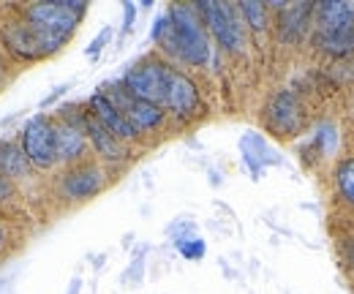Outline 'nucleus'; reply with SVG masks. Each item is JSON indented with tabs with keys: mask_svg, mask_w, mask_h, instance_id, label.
<instances>
[{
	"mask_svg": "<svg viewBox=\"0 0 354 294\" xmlns=\"http://www.w3.org/2000/svg\"><path fill=\"white\" fill-rule=\"evenodd\" d=\"M55 136H57V156H60V164H80L85 161L88 156V134H85V107H63L55 118Z\"/></svg>",
	"mask_w": 354,
	"mask_h": 294,
	"instance_id": "5",
	"label": "nucleus"
},
{
	"mask_svg": "<svg viewBox=\"0 0 354 294\" xmlns=\"http://www.w3.org/2000/svg\"><path fill=\"white\" fill-rule=\"evenodd\" d=\"M85 3H74V0H55V3H30L25 8H19V17L30 25V30L36 33L39 46L44 52V57L60 52L68 39L74 36L77 25L85 17Z\"/></svg>",
	"mask_w": 354,
	"mask_h": 294,
	"instance_id": "2",
	"label": "nucleus"
},
{
	"mask_svg": "<svg viewBox=\"0 0 354 294\" xmlns=\"http://www.w3.org/2000/svg\"><path fill=\"white\" fill-rule=\"evenodd\" d=\"M167 71H169V60H164L161 55H145L133 63L131 68L123 74V87L139 101H150L164 107V95H167Z\"/></svg>",
	"mask_w": 354,
	"mask_h": 294,
	"instance_id": "4",
	"label": "nucleus"
},
{
	"mask_svg": "<svg viewBox=\"0 0 354 294\" xmlns=\"http://www.w3.org/2000/svg\"><path fill=\"white\" fill-rule=\"evenodd\" d=\"M265 123L275 136L292 139L306 126V109L292 90H278L265 107Z\"/></svg>",
	"mask_w": 354,
	"mask_h": 294,
	"instance_id": "9",
	"label": "nucleus"
},
{
	"mask_svg": "<svg viewBox=\"0 0 354 294\" xmlns=\"http://www.w3.org/2000/svg\"><path fill=\"white\" fill-rule=\"evenodd\" d=\"M30 172L33 167H30L28 156L22 153V147L11 139H0V174L17 185V183L30 180Z\"/></svg>",
	"mask_w": 354,
	"mask_h": 294,
	"instance_id": "16",
	"label": "nucleus"
},
{
	"mask_svg": "<svg viewBox=\"0 0 354 294\" xmlns=\"http://www.w3.org/2000/svg\"><path fill=\"white\" fill-rule=\"evenodd\" d=\"M349 261L354 264V243H352V248H349Z\"/></svg>",
	"mask_w": 354,
	"mask_h": 294,
	"instance_id": "26",
	"label": "nucleus"
},
{
	"mask_svg": "<svg viewBox=\"0 0 354 294\" xmlns=\"http://www.w3.org/2000/svg\"><path fill=\"white\" fill-rule=\"evenodd\" d=\"M85 134H88L90 147L95 150V156H98L104 164H123V161L131 156V153H129V145L120 142L112 131H106V128L101 126V123L88 112V107H85Z\"/></svg>",
	"mask_w": 354,
	"mask_h": 294,
	"instance_id": "11",
	"label": "nucleus"
},
{
	"mask_svg": "<svg viewBox=\"0 0 354 294\" xmlns=\"http://www.w3.org/2000/svg\"><path fill=\"white\" fill-rule=\"evenodd\" d=\"M3 80H6V71H3V63H0V84H3Z\"/></svg>",
	"mask_w": 354,
	"mask_h": 294,
	"instance_id": "25",
	"label": "nucleus"
},
{
	"mask_svg": "<svg viewBox=\"0 0 354 294\" xmlns=\"http://www.w3.org/2000/svg\"><path fill=\"white\" fill-rule=\"evenodd\" d=\"M196 11L213 36V42L229 55H240L248 46V28L234 3H216V0H202L196 3Z\"/></svg>",
	"mask_w": 354,
	"mask_h": 294,
	"instance_id": "3",
	"label": "nucleus"
},
{
	"mask_svg": "<svg viewBox=\"0 0 354 294\" xmlns=\"http://www.w3.org/2000/svg\"><path fill=\"white\" fill-rule=\"evenodd\" d=\"M17 199V185L0 174V205H11Z\"/></svg>",
	"mask_w": 354,
	"mask_h": 294,
	"instance_id": "21",
	"label": "nucleus"
},
{
	"mask_svg": "<svg viewBox=\"0 0 354 294\" xmlns=\"http://www.w3.org/2000/svg\"><path fill=\"white\" fill-rule=\"evenodd\" d=\"M313 25H316V33H333V30L349 28L354 25V3H344V0L319 3L313 8Z\"/></svg>",
	"mask_w": 354,
	"mask_h": 294,
	"instance_id": "15",
	"label": "nucleus"
},
{
	"mask_svg": "<svg viewBox=\"0 0 354 294\" xmlns=\"http://www.w3.org/2000/svg\"><path fill=\"white\" fill-rule=\"evenodd\" d=\"M0 39L6 44V49H8L14 57H19V60H44V52H41V46H39L36 33L30 30V25H28L22 17L6 22L3 30H0Z\"/></svg>",
	"mask_w": 354,
	"mask_h": 294,
	"instance_id": "13",
	"label": "nucleus"
},
{
	"mask_svg": "<svg viewBox=\"0 0 354 294\" xmlns=\"http://www.w3.org/2000/svg\"><path fill=\"white\" fill-rule=\"evenodd\" d=\"M333 180H335V194H338V199H341L346 208H354V156L352 158L338 161V167L333 172Z\"/></svg>",
	"mask_w": 354,
	"mask_h": 294,
	"instance_id": "18",
	"label": "nucleus"
},
{
	"mask_svg": "<svg viewBox=\"0 0 354 294\" xmlns=\"http://www.w3.org/2000/svg\"><path fill=\"white\" fill-rule=\"evenodd\" d=\"M88 112L101 123V126L106 128V131H112L120 142H126V145H131V142H136L139 139V134L133 131V126L126 120V115L98 90V93H93L88 98Z\"/></svg>",
	"mask_w": 354,
	"mask_h": 294,
	"instance_id": "12",
	"label": "nucleus"
},
{
	"mask_svg": "<svg viewBox=\"0 0 354 294\" xmlns=\"http://www.w3.org/2000/svg\"><path fill=\"white\" fill-rule=\"evenodd\" d=\"M106 39H109V30H104V33H101V36H98V39L93 42V46H90V49H88L90 55H98V52H101V46L106 44Z\"/></svg>",
	"mask_w": 354,
	"mask_h": 294,
	"instance_id": "22",
	"label": "nucleus"
},
{
	"mask_svg": "<svg viewBox=\"0 0 354 294\" xmlns=\"http://www.w3.org/2000/svg\"><path fill=\"white\" fill-rule=\"evenodd\" d=\"M177 248H180V253H183L185 259H202V256H205V243H202L199 237H194V240H180Z\"/></svg>",
	"mask_w": 354,
	"mask_h": 294,
	"instance_id": "20",
	"label": "nucleus"
},
{
	"mask_svg": "<svg viewBox=\"0 0 354 294\" xmlns=\"http://www.w3.org/2000/svg\"><path fill=\"white\" fill-rule=\"evenodd\" d=\"M313 3H286L278 14V36L281 42L297 44L306 33H308L310 17H313Z\"/></svg>",
	"mask_w": 354,
	"mask_h": 294,
	"instance_id": "14",
	"label": "nucleus"
},
{
	"mask_svg": "<svg viewBox=\"0 0 354 294\" xmlns=\"http://www.w3.org/2000/svg\"><path fill=\"white\" fill-rule=\"evenodd\" d=\"M316 46L330 57H352L354 55V25L333 30V33H316Z\"/></svg>",
	"mask_w": 354,
	"mask_h": 294,
	"instance_id": "17",
	"label": "nucleus"
},
{
	"mask_svg": "<svg viewBox=\"0 0 354 294\" xmlns=\"http://www.w3.org/2000/svg\"><path fill=\"white\" fill-rule=\"evenodd\" d=\"M153 42L164 60H177L188 68H207L213 60L210 33L196 11V3H175L153 25Z\"/></svg>",
	"mask_w": 354,
	"mask_h": 294,
	"instance_id": "1",
	"label": "nucleus"
},
{
	"mask_svg": "<svg viewBox=\"0 0 354 294\" xmlns=\"http://www.w3.org/2000/svg\"><path fill=\"white\" fill-rule=\"evenodd\" d=\"M131 22H133V6L131 3H126V30L131 28Z\"/></svg>",
	"mask_w": 354,
	"mask_h": 294,
	"instance_id": "23",
	"label": "nucleus"
},
{
	"mask_svg": "<svg viewBox=\"0 0 354 294\" xmlns=\"http://www.w3.org/2000/svg\"><path fill=\"white\" fill-rule=\"evenodd\" d=\"M106 185V169L101 161H80L60 174V196L68 202H85Z\"/></svg>",
	"mask_w": 354,
	"mask_h": 294,
	"instance_id": "10",
	"label": "nucleus"
},
{
	"mask_svg": "<svg viewBox=\"0 0 354 294\" xmlns=\"http://www.w3.org/2000/svg\"><path fill=\"white\" fill-rule=\"evenodd\" d=\"M101 93L126 115V120L133 126V131L142 136V134H153L167 123V109L158 107V104H150V101H139L133 98L131 93L123 87V82H109L101 87Z\"/></svg>",
	"mask_w": 354,
	"mask_h": 294,
	"instance_id": "7",
	"label": "nucleus"
},
{
	"mask_svg": "<svg viewBox=\"0 0 354 294\" xmlns=\"http://www.w3.org/2000/svg\"><path fill=\"white\" fill-rule=\"evenodd\" d=\"M19 147L28 156L30 167L36 169H55L60 164L57 156V136H55V123L46 115L30 118L22 134H19Z\"/></svg>",
	"mask_w": 354,
	"mask_h": 294,
	"instance_id": "8",
	"label": "nucleus"
},
{
	"mask_svg": "<svg viewBox=\"0 0 354 294\" xmlns=\"http://www.w3.org/2000/svg\"><path fill=\"white\" fill-rule=\"evenodd\" d=\"M243 19H245V28L254 30V33H265L270 28V8L267 3H257V0H243L237 3Z\"/></svg>",
	"mask_w": 354,
	"mask_h": 294,
	"instance_id": "19",
	"label": "nucleus"
},
{
	"mask_svg": "<svg viewBox=\"0 0 354 294\" xmlns=\"http://www.w3.org/2000/svg\"><path fill=\"white\" fill-rule=\"evenodd\" d=\"M164 109L177 123H191L205 112V101L199 93V84L194 82L191 74L169 63L167 71V95H164Z\"/></svg>",
	"mask_w": 354,
	"mask_h": 294,
	"instance_id": "6",
	"label": "nucleus"
},
{
	"mask_svg": "<svg viewBox=\"0 0 354 294\" xmlns=\"http://www.w3.org/2000/svg\"><path fill=\"white\" fill-rule=\"evenodd\" d=\"M6 240H8V235H6V226L0 223V253H3V248H6Z\"/></svg>",
	"mask_w": 354,
	"mask_h": 294,
	"instance_id": "24",
	"label": "nucleus"
}]
</instances>
